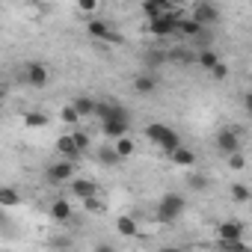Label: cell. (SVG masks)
Masks as SVG:
<instances>
[{
    "mask_svg": "<svg viewBox=\"0 0 252 252\" xmlns=\"http://www.w3.org/2000/svg\"><path fill=\"white\" fill-rule=\"evenodd\" d=\"M146 137H149L155 146H160V152H163L166 158L181 146V137L169 128V125H160V122H152V125H149V128H146Z\"/></svg>",
    "mask_w": 252,
    "mask_h": 252,
    "instance_id": "1",
    "label": "cell"
},
{
    "mask_svg": "<svg viewBox=\"0 0 252 252\" xmlns=\"http://www.w3.org/2000/svg\"><path fill=\"white\" fill-rule=\"evenodd\" d=\"M184 211H187V199L181 193H166L158 202V220L160 222H175Z\"/></svg>",
    "mask_w": 252,
    "mask_h": 252,
    "instance_id": "2",
    "label": "cell"
},
{
    "mask_svg": "<svg viewBox=\"0 0 252 252\" xmlns=\"http://www.w3.org/2000/svg\"><path fill=\"white\" fill-rule=\"evenodd\" d=\"M178 21L181 15L178 12H166V15H158L149 21V33L158 36V39H169V36H178Z\"/></svg>",
    "mask_w": 252,
    "mask_h": 252,
    "instance_id": "3",
    "label": "cell"
},
{
    "mask_svg": "<svg viewBox=\"0 0 252 252\" xmlns=\"http://www.w3.org/2000/svg\"><path fill=\"white\" fill-rule=\"evenodd\" d=\"M21 80H24V86H33V89H42L45 83H48V68L42 65V63H24V68H21Z\"/></svg>",
    "mask_w": 252,
    "mask_h": 252,
    "instance_id": "4",
    "label": "cell"
},
{
    "mask_svg": "<svg viewBox=\"0 0 252 252\" xmlns=\"http://www.w3.org/2000/svg\"><path fill=\"white\" fill-rule=\"evenodd\" d=\"M45 178L51 181V184H68L71 178H74V160H57V163H51L48 169H45Z\"/></svg>",
    "mask_w": 252,
    "mask_h": 252,
    "instance_id": "5",
    "label": "cell"
},
{
    "mask_svg": "<svg viewBox=\"0 0 252 252\" xmlns=\"http://www.w3.org/2000/svg\"><path fill=\"white\" fill-rule=\"evenodd\" d=\"M217 149H220L222 155H234V152H240V131H234V128H222V131H217Z\"/></svg>",
    "mask_w": 252,
    "mask_h": 252,
    "instance_id": "6",
    "label": "cell"
},
{
    "mask_svg": "<svg viewBox=\"0 0 252 252\" xmlns=\"http://www.w3.org/2000/svg\"><path fill=\"white\" fill-rule=\"evenodd\" d=\"M86 30H89V36H92V39H98V42H110V45L122 42V36H119V33H113V30H110V24H104V21H98V18H92V21L86 24Z\"/></svg>",
    "mask_w": 252,
    "mask_h": 252,
    "instance_id": "7",
    "label": "cell"
},
{
    "mask_svg": "<svg viewBox=\"0 0 252 252\" xmlns=\"http://www.w3.org/2000/svg\"><path fill=\"white\" fill-rule=\"evenodd\" d=\"M68 184H71V196H74V199H80V202H86V199L98 196V184H95V181H89V178H71Z\"/></svg>",
    "mask_w": 252,
    "mask_h": 252,
    "instance_id": "8",
    "label": "cell"
},
{
    "mask_svg": "<svg viewBox=\"0 0 252 252\" xmlns=\"http://www.w3.org/2000/svg\"><path fill=\"white\" fill-rule=\"evenodd\" d=\"M193 18H196L199 24H205V27H214V24L220 21V9L211 3V0H205V3H199V6L193 9Z\"/></svg>",
    "mask_w": 252,
    "mask_h": 252,
    "instance_id": "9",
    "label": "cell"
},
{
    "mask_svg": "<svg viewBox=\"0 0 252 252\" xmlns=\"http://www.w3.org/2000/svg\"><path fill=\"white\" fill-rule=\"evenodd\" d=\"M128 128H131V122H122V119H101V134L110 137V140L125 137V134H128Z\"/></svg>",
    "mask_w": 252,
    "mask_h": 252,
    "instance_id": "10",
    "label": "cell"
},
{
    "mask_svg": "<svg viewBox=\"0 0 252 252\" xmlns=\"http://www.w3.org/2000/svg\"><path fill=\"white\" fill-rule=\"evenodd\" d=\"M205 30H208V27H205V24H199L193 15L178 21V36H184V39H202V36H205Z\"/></svg>",
    "mask_w": 252,
    "mask_h": 252,
    "instance_id": "11",
    "label": "cell"
},
{
    "mask_svg": "<svg viewBox=\"0 0 252 252\" xmlns=\"http://www.w3.org/2000/svg\"><path fill=\"white\" fill-rule=\"evenodd\" d=\"M196 57H199V54H193L190 48H169V51H166V60H169L172 65H178V68L193 65V63H196Z\"/></svg>",
    "mask_w": 252,
    "mask_h": 252,
    "instance_id": "12",
    "label": "cell"
},
{
    "mask_svg": "<svg viewBox=\"0 0 252 252\" xmlns=\"http://www.w3.org/2000/svg\"><path fill=\"white\" fill-rule=\"evenodd\" d=\"M220 240H243V222L240 220H225L217 225Z\"/></svg>",
    "mask_w": 252,
    "mask_h": 252,
    "instance_id": "13",
    "label": "cell"
},
{
    "mask_svg": "<svg viewBox=\"0 0 252 252\" xmlns=\"http://www.w3.org/2000/svg\"><path fill=\"white\" fill-rule=\"evenodd\" d=\"M166 12H175L172 9V0H143V15L152 21L158 15H166Z\"/></svg>",
    "mask_w": 252,
    "mask_h": 252,
    "instance_id": "14",
    "label": "cell"
},
{
    "mask_svg": "<svg viewBox=\"0 0 252 252\" xmlns=\"http://www.w3.org/2000/svg\"><path fill=\"white\" fill-rule=\"evenodd\" d=\"M57 152H60L63 158H68V160H77V158L83 155V149L77 146V140H74L71 134H65V137L57 140Z\"/></svg>",
    "mask_w": 252,
    "mask_h": 252,
    "instance_id": "15",
    "label": "cell"
},
{
    "mask_svg": "<svg viewBox=\"0 0 252 252\" xmlns=\"http://www.w3.org/2000/svg\"><path fill=\"white\" fill-rule=\"evenodd\" d=\"M158 89V77L155 74H137L134 77V92L137 95H152Z\"/></svg>",
    "mask_w": 252,
    "mask_h": 252,
    "instance_id": "16",
    "label": "cell"
},
{
    "mask_svg": "<svg viewBox=\"0 0 252 252\" xmlns=\"http://www.w3.org/2000/svg\"><path fill=\"white\" fill-rule=\"evenodd\" d=\"M51 217H54L57 222L71 220V202H68V199H57V202L51 205Z\"/></svg>",
    "mask_w": 252,
    "mask_h": 252,
    "instance_id": "17",
    "label": "cell"
},
{
    "mask_svg": "<svg viewBox=\"0 0 252 252\" xmlns=\"http://www.w3.org/2000/svg\"><path fill=\"white\" fill-rule=\"evenodd\" d=\"M220 63V57H217V51H211V48H205V51H199V57H196V65L199 68H205V71H214V65Z\"/></svg>",
    "mask_w": 252,
    "mask_h": 252,
    "instance_id": "18",
    "label": "cell"
},
{
    "mask_svg": "<svg viewBox=\"0 0 252 252\" xmlns=\"http://www.w3.org/2000/svg\"><path fill=\"white\" fill-rule=\"evenodd\" d=\"M169 158H172V160H175L178 166H187V169H190V166L196 163V155H193L190 149H184V146H178V149H175V152H172Z\"/></svg>",
    "mask_w": 252,
    "mask_h": 252,
    "instance_id": "19",
    "label": "cell"
},
{
    "mask_svg": "<svg viewBox=\"0 0 252 252\" xmlns=\"http://www.w3.org/2000/svg\"><path fill=\"white\" fill-rule=\"evenodd\" d=\"M71 104H74V110H77L80 116H95V107H98V101H92V98H86V95L74 98Z\"/></svg>",
    "mask_w": 252,
    "mask_h": 252,
    "instance_id": "20",
    "label": "cell"
},
{
    "mask_svg": "<svg viewBox=\"0 0 252 252\" xmlns=\"http://www.w3.org/2000/svg\"><path fill=\"white\" fill-rule=\"evenodd\" d=\"M116 228H119V234H125V237H134V234H137V220H134V217H119V220H116Z\"/></svg>",
    "mask_w": 252,
    "mask_h": 252,
    "instance_id": "21",
    "label": "cell"
},
{
    "mask_svg": "<svg viewBox=\"0 0 252 252\" xmlns=\"http://www.w3.org/2000/svg\"><path fill=\"white\" fill-rule=\"evenodd\" d=\"M116 152H119V158H122V160H128V158L134 155V140H131L128 134L119 137V140H116Z\"/></svg>",
    "mask_w": 252,
    "mask_h": 252,
    "instance_id": "22",
    "label": "cell"
},
{
    "mask_svg": "<svg viewBox=\"0 0 252 252\" xmlns=\"http://www.w3.org/2000/svg\"><path fill=\"white\" fill-rule=\"evenodd\" d=\"M187 187H190L193 193L208 190V175H202V172H190V175H187Z\"/></svg>",
    "mask_w": 252,
    "mask_h": 252,
    "instance_id": "23",
    "label": "cell"
},
{
    "mask_svg": "<svg viewBox=\"0 0 252 252\" xmlns=\"http://www.w3.org/2000/svg\"><path fill=\"white\" fill-rule=\"evenodd\" d=\"M0 205H3V208H15V205H21V196L12 187H3V190H0Z\"/></svg>",
    "mask_w": 252,
    "mask_h": 252,
    "instance_id": "24",
    "label": "cell"
},
{
    "mask_svg": "<svg viewBox=\"0 0 252 252\" xmlns=\"http://www.w3.org/2000/svg\"><path fill=\"white\" fill-rule=\"evenodd\" d=\"M24 125H27V128H45V125H48V116H45V113H27V116H24Z\"/></svg>",
    "mask_w": 252,
    "mask_h": 252,
    "instance_id": "25",
    "label": "cell"
},
{
    "mask_svg": "<svg viewBox=\"0 0 252 252\" xmlns=\"http://www.w3.org/2000/svg\"><path fill=\"white\" fill-rule=\"evenodd\" d=\"M169 60H166V51H152V54H146V65L149 68H158V65H166Z\"/></svg>",
    "mask_w": 252,
    "mask_h": 252,
    "instance_id": "26",
    "label": "cell"
},
{
    "mask_svg": "<svg viewBox=\"0 0 252 252\" xmlns=\"http://www.w3.org/2000/svg\"><path fill=\"white\" fill-rule=\"evenodd\" d=\"M98 160H101L104 166H113V163H119L122 158H119V152H116V146H113V149H101V152H98Z\"/></svg>",
    "mask_w": 252,
    "mask_h": 252,
    "instance_id": "27",
    "label": "cell"
},
{
    "mask_svg": "<svg viewBox=\"0 0 252 252\" xmlns=\"http://www.w3.org/2000/svg\"><path fill=\"white\" fill-rule=\"evenodd\" d=\"M231 199H234V202H249L252 193H249L246 184H231Z\"/></svg>",
    "mask_w": 252,
    "mask_h": 252,
    "instance_id": "28",
    "label": "cell"
},
{
    "mask_svg": "<svg viewBox=\"0 0 252 252\" xmlns=\"http://www.w3.org/2000/svg\"><path fill=\"white\" fill-rule=\"evenodd\" d=\"M77 9H80V12H86V15H95L98 0H77Z\"/></svg>",
    "mask_w": 252,
    "mask_h": 252,
    "instance_id": "29",
    "label": "cell"
},
{
    "mask_svg": "<svg viewBox=\"0 0 252 252\" xmlns=\"http://www.w3.org/2000/svg\"><path fill=\"white\" fill-rule=\"evenodd\" d=\"M80 119V113L74 110V104H68V107H63V122H68V125H74Z\"/></svg>",
    "mask_w": 252,
    "mask_h": 252,
    "instance_id": "30",
    "label": "cell"
},
{
    "mask_svg": "<svg viewBox=\"0 0 252 252\" xmlns=\"http://www.w3.org/2000/svg\"><path fill=\"white\" fill-rule=\"evenodd\" d=\"M243 166H246V158H243L240 152L228 155V169H243Z\"/></svg>",
    "mask_w": 252,
    "mask_h": 252,
    "instance_id": "31",
    "label": "cell"
},
{
    "mask_svg": "<svg viewBox=\"0 0 252 252\" xmlns=\"http://www.w3.org/2000/svg\"><path fill=\"white\" fill-rule=\"evenodd\" d=\"M71 137H74V140H77V146H80V149H83V152H86V149H89V143H92V140H89V134H86V131H71Z\"/></svg>",
    "mask_w": 252,
    "mask_h": 252,
    "instance_id": "32",
    "label": "cell"
},
{
    "mask_svg": "<svg viewBox=\"0 0 252 252\" xmlns=\"http://www.w3.org/2000/svg\"><path fill=\"white\" fill-rule=\"evenodd\" d=\"M211 74H214V77H217V80H225V77H228V68H225V65H222V63H217V65H214V71H211Z\"/></svg>",
    "mask_w": 252,
    "mask_h": 252,
    "instance_id": "33",
    "label": "cell"
},
{
    "mask_svg": "<svg viewBox=\"0 0 252 252\" xmlns=\"http://www.w3.org/2000/svg\"><path fill=\"white\" fill-rule=\"evenodd\" d=\"M83 205H86V211H101V208H104V205H101V199H98V196H92V199H86V202H83Z\"/></svg>",
    "mask_w": 252,
    "mask_h": 252,
    "instance_id": "34",
    "label": "cell"
},
{
    "mask_svg": "<svg viewBox=\"0 0 252 252\" xmlns=\"http://www.w3.org/2000/svg\"><path fill=\"white\" fill-rule=\"evenodd\" d=\"M243 110L252 116V92H246V95H243Z\"/></svg>",
    "mask_w": 252,
    "mask_h": 252,
    "instance_id": "35",
    "label": "cell"
},
{
    "mask_svg": "<svg viewBox=\"0 0 252 252\" xmlns=\"http://www.w3.org/2000/svg\"><path fill=\"white\" fill-rule=\"evenodd\" d=\"M95 252H113V246L110 243H101V246H95Z\"/></svg>",
    "mask_w": 252,
    "mask_h": 252,
    "instance_id": "36",
    "label": "cell"
}]
</instances>
